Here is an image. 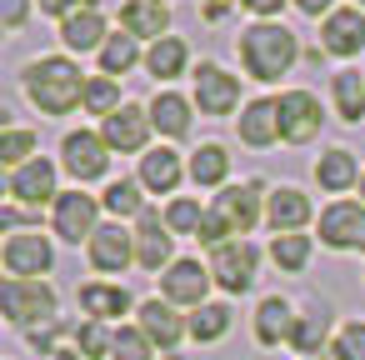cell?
I'll use <instances>...</instances> for the list:
<instances>
[{"label":"cell","instance_id":"obj_5","mask_svg":"<svg viewBox=\"0 0 365 360\" xmlns=\"http://www.w3.org/2000/svg\"><path fill=\"white\" fill-rule=\"evenodd\" d=\"M255 265H260V255H255L250 240H225V245L210 250V280L230 295H245L255 285Z\"/></svg>","mask_w":365,"mask_h":360},{"label":"cell","instance_id":"obj_33","mask_svg":"<svg viewBox=\"0 0 365 360\" xmlns=\"http://www.w3.org/2000/svg\"><path fill=\"white\" fill-rule=\"evenodd\" d=\"M140 190H145L140 180H115V185L106 190V210L120 215V220H125V215L140 220V215H145V195H140Z\"/></svg>","mask_w":365,"mask_h":360},{"label":"cell","instance_id":"obj_44","mask_svg":"<svg viewBox=\"0 0 365 360\" xmlns=\"http://www.w3.org/2000/svg\"><path fill=\"white\" fill-rule=\"evenodd\" d=\"M240 6H245V11H255L260 21H270V16H280V6H285V0H240Z\"/></svg>","mask_w":365,"mask_h":360},{"label":"cell","instance_id":"obj_26","mask_svg":"<svg viewBox=\"0 0 365 360\" xmlns=\"http://www.w3.org/2000/svg\"><path fill=\"white\" fill-rule=\"evenodd\" d=\"M145 110H150V125H155L160 135H170V140H180V135L190 130V101L175 96V91H160Z\"/></svg>","mask_w":365,"mask_h":360},{"label":"cell","instance_id":"obj_30","mask_svg":"<svg viewBox=\"0 0 365 360\" xmlns=\"http://www.w3.org/2000/svg\"><path fill=\"white\" fill-rule=\"evenodd\" d=\"M135 61H140V41L135 36H110L101 46V76H110V81H120Z\"/></svg>","mask_w":365,"mask_h":360},{"label":"cell","instance_id":"obj_40","mask_svg":"<svg viewBox=\"0 0 365 360\" xmlns=\"http://www.w3.org/2000/svg\"><path fill=\"white\" fill-rule=\"evenodd\" d=\"M200 220H205L200 200H175V205L165 210V225H170V235H200Z\"/></svg>","mask_w":365,"mask_h":360},{"label":"cell","instance_id":"obj_31","mask_svg":"<svg viewBox=\"0 0 365 360\" xmlns=\"http://www.w3.org/2000/svg\"><path fill=\"white\" fill-rule=\"evenodd\" d=\"M225 175H230L225 145H200V150L190 155V180H195V185H225Z\"/></svg>","mask_w":365,"mask_h":360},{"label":"cell","instance_id":"obj_41","mask_svg":"<svg viewBox=\"0 0 365 360\" xmlns=\"http://www.w3.org/2000/svg\"><path fill=\"white\" fill-rule=\"evenodd\" d=\"M330 360H365V325H360V320L340 325V335H335V345H330Z\"/></svg>","mask_w":365,"mask_h":360},{"label":"cell","instance_id":"obj_45","mask_svg":"<svg viewBox=\"0 0 365 360\" xmlns=\"http://www.w3.org/2000/svg\"><path fill=\"white\" fill-rule=\"evenodd\" d=\"M305 16H330V0H295Z\"/></svg>","mask_w":365,"mask_h":360},{"label":"cell","instance_id":"obj_37","mask_svg":"<svg viewBox=\"0 0 365 360\" xmlns=\"http://www.w3.org/2000/svg\"><path fill=\"white\" fill-rule=\"evenodd\" d=\"M110 360H155V345L140 325H120L115 330V345H110Z\"/></svg>","mask_w":365,"mask_h":360},{"label":"cell","instance_id":"obj_21","mask_svg":"<svg viewBox=\"0 0 365 360\" xmlns=\"http://www.w3.org/2000/svg\"><path fill=\"white\" fill-rule=\"evenodd\" d=\"M61 41H66V51H101L110 36H106V16L96 11V6H86V11H76V16H66L61 21Z\"/></svg>","mask_w":365,"mask_h":360},{"label":"cell","instance_id":"obj_10","mask_svg":"<svg viewBox=\"0 0 365 360\" xmlns=\"http://www.w3.org/2000/svg\"><path fill=\"white\" fill-rule=\"evenodd\" d=\"M0 260H6V270L16 275V280H36V275H46L51 270V240L41 235V230H16L11 240H6V250H0Z\"/></svg>","mask_w":365,"mask_h":360},{"label":"cell","instance_id":"obj_35","mask_svg":"<svg viewBox=\"0 0 365 360\" xmlns=\"http://www.w3.org/2000/svg\"><path fill=\"white\" fill-rule=\"evenodd\" d=\"M31 160H36V135L21 130V125H6V135H0V165L21 170V165H31Z\"/></svg>","mask_w":365,"mask_h":360},{"label":"cell","instance_id":"obj_9","mask_svg":"<svg viewBox=\"0 0 365 360\" xmlns=\"http://www.w3.org/2000/svg\"><path fill=\"white\" fill-rule=\"evenodd\" d=\"M320 240L330 250H365V205L335 200L320 210Z\"/></svg>","mask_w":365,"mask_h":360},{"label":"cell","instance_id":"obj_4","mask_svg":"<svg viewBox=\"0 0 365 360\" xmlns=\"http://www.w3.org/2000/svg\"><path fill=\"white\" fill-rule=\"evenodd\" d=\"M51 225H56L61 240H71V245L86 240V245H91L96 230H101V200L86 195V190H61V200H56V210H51Z\"/></svg>","mask_w":365,"mask_h":360},{"label":"cell","instance_id":"obj_7","mask_svg":"<svg viewBox=\"0 0 365 360\" xmlns=\"http://www.w3.org/2000/svg\"><path fill=\"white\" fill-rule=\"evenodd\" d=\"M61 165L86 185V180H101L110 170V145L96 135V130H71L61 140Z\"/></svg>","mask_w":365,"mask_h":360},{"label":"cell","instance_id":"obj_43","mask_svg":"<svg viewBox=\"0 0 365 360\" xmlns=\"http://www.w3.org/2000/svg\"><path fill=\"white\" fill-rule=\"evenodd\" d=\"M86 6H96V0H41V11L46 16H61V21L76 16V11H86Z\"/></svg>","mask_w":365,"mask_h":360},{"label":"cell","instance_id":"obj_8","mask_svg":"<svg viewBox=\"0 0 365 360\" xmlns=\"http://www.w3.org/2000/svg\"><path fill=\"white\" fill-rule=\"evenodd\" d=\"M205 295H210V265H200V260H175L160 275V300H170V305L200 310V305H210Z\"/></svg>","mask_w":365,"mask_h":360},{"label":"cell","instance_id":"obj_23","mask_svg":"<svg viewBox=\"0 0 365 360\" xmlns=\"http://www.w3.org/2000/svg\"><path fill=\"white\" fill-rule=\"evenodd\" d=\"M240 140L255 145V150H265L270 140H280V106L275 101H250L240 110Z\"/></svg>","mask_w":365,"mask_h":360},{"label":"cell","instance_id":"obj_13","mask_svg":"<svg viewBox=\"0 0 365 360\" xmlns=\"http://www.w3.org/2000/svg\"><path fill=\"white\" fill-rule=\"evenodd\" d=\"M195 106H200V115H215V120L230 115L240 106V81L220 66H200L195 71Z\"/></svg>","mask_w":365,"mask_h":360},{"label":"cell","instance_id":"obj_38","mask_svg":"<svg viewBox=\"0 0 365 360\" xmlns=\"http://www.w3.org/2000/svg\"><path fill=\"white\" fill-rule=\"evenodd\" d=\"M110 345H115V330H106L101 320H86V325L76 330V350H81V360H106Z\"/></svg>","mask_w":365,"mask_h":360},{"label":"cell","instance_id":"obj_25","mask_svg":"<svg viewBox=\"0 0 365 360\" xmlns=\"http://www.w3.org/2000/svg\"><path fill=\"white\" fill-rule=\"evenodd\" d=\"M295 320H300V315H290V305H285L280 295H265L260 310H255V340H260V345H280V340L295 335Z\"/></svg>","mask_w":365,"mask_h":360},{"label":"cell","instance_id":"obj_6","mask_svg":"<svg viewBox=\"0 0 365 360\" xmlns=\"http://www.w3.org/2000/svg\"><path fill=\"white\" fill-rule=\"evenodd\" d=\"M210 215L225 225L230 240H245V235L255 230V220H260V185H255V180H250V185H225V190L210 200Z\"/></svg>","mask_w":365,"mask_h":360},{"label":"cell","instance_id":"obj_32","mask_svg":"<svg viewBox=\"0 0 365 360\" xmlns=\"http://www.w3.org/2000/svg\"><path fill=\"white\" fill-rule=\"evenodd\" d=\"M325 335H330V315H325V310H310V315H300V320H295V335H290V345H295V350L310 360V355H320Z\"/></svg>","mask_w":365,"mask_h":360},{"label":"cell","instance_id":"obj_16","mask_svg":"<svg viewBox=\"0 0 365 360\" xmlns=\"http://www.w3.org/2000/svg\"><path fill=\"white\" fill-rule=\"evenodd\" d=\"M170 245H175L170 225H165L155 210H145L140 225H135V265H140V270H170V265H175V260H170Z\"/></svg>","mask_w":365,"mask_h":360},{"label":"cell","instance_id":"obj_42","mask_svg":"<svg viewBox=\"0 0 365 360\" xmlns=\"http://www.w3.org/2000/svg\"><path fill=\"white\" fill-rule=\"evenodd\" d=\"M26 16H31V0H0V26L6 31H21Z\"/></svg>","mask_w":365,"mask_h":360},{"label":"cell","instance_id":"obj_49","mask_svg":"<svg viewBox=\"0 0 365 360\" xmlns=\"http://www.w3.org/2000/svg\"><path fill=\"white\" fill-rule=\"evenodd\" d=\"M310 360H315V355H310ZM320 360H325V355H320Z\"/></svg>","mask_w":365,"mask_h":360},{"label":"cell","instance_id":"obj_19","mask_svg":"<svg viewBox=\"0 0 365 360\" xmlns=\"http://www.w3.org/2000/svg\"><path fill=\"white\" fill-rule=\"evenodd\" d=\"M135 325H140V330L150 335V345H160V350H175V345H180V335L190 330V320H180L170 300H145Z\"/></svg>","mask_w":365,"mask_h":360},{"label":"cell","instance_id":"obj_20","mask_svg":"<svg viewBox=\"0 0 365 360\" xmlns=\"http://www.w3.org/2000/svg\"><path fill=\"white\" fill-rule=\"evenodd\" d=\"M120 26H125V36H135V41H165L170 11H165V0H125Z\"/></svg>","mask_w":365,"mask_h":360},{"label":"cell","instance_id":"obj_1","mask_svg":"<svg viewBox=\"0 0 365 360\" xmlns=\"http://www.w3.org/2000/svg\"><path fill=\"white\" fill-rule=\"evenodd\" d=\"M86 76L76 61L66 56H41L31 71H26V96L41 115H71L76 106H86Z\"/></svg>","mask_w":365,"mask_h":360},{"label":"cell","instance_id":"obj_28","mask_svg":"<svg viewBox=\"0 0 365 360\" xmlns=\"http://www.w3.org/2000/svg\"><path fill=\"white\" fill-rule=\"evenodd\" d=\"M185 61H190V51H185L180 36H165V41H155V46L145 51V71H150L155 81H175V76L185 71Z\"/></svg>","mask_w":365,"mask_h":360},{"label":"cell","instance_id":"obj_27","mask_svg":"<svg viewBox=\"0 0 365 360\" xmlns=\"http://www.w3.org/2000/svg\"><path fill=\"white\" fill-rule=\"evenodd\" d=\"M315 180H320V190H350L355 180H360V165H355V155L350 150H325L320 160H315Z\"/></svg>","mask_w":365,"mask_h":360},{"label":"cell","instance_id":"obj_22","mask_svg":"<svg viewBox=\"0 0 365 360\" xmlns=\"http://www.w3.org/2000/svg\"><path fill=\"white\" fill-rule=\"evenodd\" d=\"M180 175H185V165H180V155H175L170 145H155V150L140 155V185H145V190L170 195V190L180 185Z\"/></svg>","mask_w":365,"mask_h":360},{"label":"cell","instance_id":"obj_15","mask_svg":"<svg viewBox=\"0 0 365 360\" xmlns=\"http://www.w3.org/2000/svg\"><path fill=\"white\" fill-rule=\"evenodd\" d=\"M150 110H140V106H120L106 125H101V140L110 145V150H120V155H135V150H145V140H150Z\"/></svg>","mask_w":365,"mask_h":360},{"label":"cell","instance_id":"obj_17","mask_svg":"<svg viewBox=\"0 0 365 360\" xmlns=\"http://www.w3.org/2000/svg\"><path fill=\"white\" fill-rule=\"evenodd\" d=\"M265 220H270L275 235H300V230L310 225V195L295 190V185L270 190V195H265Z\"/></svg>","mask_w":365,"mask_h":360},{"label":"cell","instance_id":"obj_18","mask_svg":"<svg viewBox=\"0 0 365 360\" xmlns=\"http://www.w3.org/2000/svg\"><path fill=\"white\" fill-rule=\"evenodd\" d=\"M86 250H91V265H96V270L120 275V270L135 260V230H125V225H101Z\"/></svg>","mask_w":365,"mask_h":360},{"label":"cell","instance_id":"obj_46","mask_svg":"<svg viewBox=\"0 0 365 360\" xmlns=\"http://www.w3.org/2000/svg\"><path fill=\"white\" fill-rule=\"evenodd\" d=\"M360 195H365V175H360Z\"/></svg>","mask_w":365,"mask_h":360},{"label":"cell","instance_id":"obj_14","mask_svg":"<svg viewBox=\"0 0 365 360\" xmlns=\"http://www.w3.org/2000/svg\"><path fill=\"white\" fill-rule=\"evenodd\" d=\"M6 195H11V200H21V205H46V200L56 205V200H61V190H56V165H51L46 155H36L31 165L11 170Z\"/></svg>","mask_w":365,"mask_h":360},{"label":"cell","instance_id":"obj_11","mask_svg":"<svg viewBox=\"0 0 365 360\" xmlns=\"http://www.w3.org/2000/svg\"><path fill=\"white\" fill-rule=\"evenodd\" d=\"M275 106H280V140L310 145V140L320 135V101H315L310 91H285Z\"/></svg>","mask_w":365,"mask_h":360},{"label":"cell","instance_id":"obj_29","mask_svg":"<svg viewBox=\"0 0 365 360\" xmlns=\"http://www.w3.org/2000/svg\"><path fill=\"white\" fill-rule=\"evenodd\" d=\"M330 91H335V110H340V120H365V76L360 71H340L335 81H330Z\"/></svg>","mask_w":365,"mask_h":360},{"label":"cell","instance_id":"obj_34","mask_svg":"<svg viewBox=\"0 0 365 360\" xmlns=\"http://www.w3.org/2000/svg\"><path fill=\"white\" fill-rule=\"evenodd\" d=\"M270 260L280 265V270H305L310 265V235H275L270 240Z\"/></svg>","mask_w":365,"mask_h":360},{"label":"cell","instance_id":"obj_2","mask_svg":"<svg viewBox=\"0 0 365 360\" xmlns=\"http://www.w3.org/2000/svg\"><path fill=\"white\" fill-rule=\"evenodd\" d=\"M235 51H240V66H245L250 81H280V76L295 66V56H300L295 36H290L280 21H255V26H245L240 41H235Z\"/></svg>","mask_w":365,"mask_h":360},{"label":"cell","instance_id":"obj_39","mask_svg":"<svg viewBox=\"0 0 365 360\" xmlns=\"http://www.w3.org/2000/svg\"><path fill=\"white\" fill-rule=\"evenodd\" d=\"M86 110H91V115H106V120H110V115L120 110V86H115L110 76H96V81L86 86Z\"/></svg>","mask_w":365,"mask_h":360},{"label":"cell","instance_id":"obj_24","mask_svg":"<svg viewBox=\"0 0 365 360\" xmlns=\"http://www.w3.org/2000/svg\"><path fill=\"white\" fill-rule=\"evenodd\" d=\"M81 310L91 315V320H115V315H125L130 310V290L125 285H106V280H91L86 290H81Z\"/></svg>","mask_w":365,"mask_h":360},{"label":"cell","instance_id":"obj_12","mask_svg":"<svg viewBox=\"0 0 365 360\" xmlns=\"http://www.w3.org/2000/svg\"><path fill=\"white\" fill-rule=\"evenodd\" d=\"M320 51H325V56H340V61L360 56V51H365V11H360V6L330 11L325 26H320Z\"/></svg>","mask_w":365,"mask_h":360},{"label":"cell","instance_id":"obj_47","mask_svg":"<svg viewBox=\"0 0 365 360\" xmlns=\"http://www.w3.org/2000/svg\"><path fill=\"white\" fill-rule=\"evenodd\" d=\"M210 6H225V0H210Z\"/></svg>","mask_w":365,"mask_h":360},{"label":"cell","instance_id":"obj_36","mask_svg":"<svg viewBox=\"0 0 365 360\" xmlns=\"http://www.w3.org/2000/svg\"><path fill=\"white\" fill-rule=\"evenodd\" d=\"M225 330H230V305H200V310L190 315V335H195L200 345L220 340Z\"/></svg>","mask_w":365,"mask_h":360},{"label":"cell","instance_id":"obj_48","mask_svg":"<svg viewBox=\"0 0 365 360\" xmlns=\"http://www.w3.org/2000/svg\"><path fill=\"white\" fill-rule=\"evenodd\" d=\"M355 6H360V11H365V0H355Z\"/></svg>","mask_w":365,"mask_h":360},{"label":"cell","instance_id":"obj_3","mask_svg":"<svg viewBox=\"0 0 365 360\" xmlns=\"http://www.w3.org/2000/svg\"><path fill=\"white\" fill-rule=\"evenodd\" d=\"M0 310H6L11 325H51L56 320V290L46 280H16L6 275V285H0Z\"/></svg>","mask_w":365,"mask_h":360}]
</instances>
